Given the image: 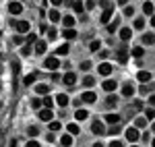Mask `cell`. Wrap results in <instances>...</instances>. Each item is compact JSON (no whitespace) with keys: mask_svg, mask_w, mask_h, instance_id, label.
Instances as JSON below:
<instances>
[{"mask_svg":"<svg viewBox=\"0 0 155 147\" xmlns=\"http://www.w3.org/2000/svg\"><path fill=\"white\" fill-rule=\"evenodd\" d=\"M145 124H147V118H137V129H141Z\"/></svg>","mask_w":155,"mask_h":147,"instance_id":"cell-46","label":"cell"},{"mask_svg":"<svg viewBox=\"0 0 155 147\" xmlns=\"http://www.w3.org/2000/svg\"><path fill=\"white\" fill-rule=\"evenodd\" d=\"M83 85L85 87H93V85H95V79H93V77H85V79H83Z\"/></svg>","mask_w":155,"mask_h":147,"instance_id":"cell-35","label":"cell"},{"mask_svg":"<svg viewBox=\"0 0 155 147\" xmlns=\"http://www.w3.org/2000/svg\"><path fill=\"white\" fill-rule=\"evenodd\" d=\"M35 79H37V75L31 73V75H27V77L23 79V83H25V85H31V83H35Z\"/></svg>","mask_w":155,"mask_h":147,"instance_id":"cell-30","label":"cell"},{"mask_svg":"<svg viewBox=\"0 0 155 147\" xmlns=\"http://www.w3.org/2000/svg\"><path fill=\"white\" fill-rule=\"evenodd\" d=\"M0 73H2V68H0Z\"/></svg>","mask_w":155,"mask_h":147,"instance_id":"cell-58","label":"cell"},{"mask_svg":"<svg viewBox=\"0 0 155 147\" xmlns=\"http://www.w3.org/2000/svg\"><path fill=\"white\" fill-rule=\"evenodd\" d=\"M116 102H118L116 95H107V98H106V106H107V108H112V106H116Z\"/></svg>","mask_w":155,"mask_h":147,"instance_id":"cell-31","label":"cell"},{"mask_svg":"<svg viewBox=\"0 0 155 147\" xmlns=\"http://www.w3.org/2000/svg\"><path fill=\"white\" fill-rule=\"evenodd\" d=\"M54 102H56V104H58L60 108L64 110V108L68 106V102H71V99H68V95H64V93H58V95L54 98Z\"/></svg>","mask_w":155,"mask_h":147,"instance_id":"cell-6","label":"cell"},{"mask_svg":"<svg viewBox=\"0 0 155 147\" xmlns=\"http://www.w3.org/2000/svg\"><path fill=\"white\" fill-rule=\"evenodd\" d=\"M93 147H104V145H101V143H95V145H93Z\"/></svg>","mask_w":155,"mask_h":147,"instance_id":"cell-55","label":"cell"},{"mask_svg":"<svg viewBox=\"0 0 155 147\" xmlns=\"http://www.w3.org/2000/svg\"><path fill=\"white\" fill-rule=\"evenodd\" d=\"M35 42H37L35 33H27V44H29V46H31V44H35Z\"/></svg>","mask_w":155,"mask_h":147,"instance_id":"cell-39","label":"cell"},{"mask_svg":"<svg viewBox=\"0 0 155 147\" xmlns=\"http://www.w3.org/2000/svg\"><path fill=\"white\" fill-rule=\"evenodd\" d=\"M62 81H64L66 85H74V83H77V75H74V73H66Z\"/></svg>","mask_w":155,"mask_h":147,"instance_id":"cell-14","label":"cell"},{"mask_svg":"<svg viewBox=\"0 0 155 147\" xmlns=\"http://www.w3.org/2000/svg\"><path fill=\"white\" fill-rule=\"evenodd\" d=\"M134 27H137V29H143V27H145V19H143V17L134 19Z\"/></svg>","mask_w":155,"mask_h":147,"instance_id":"cell-37","label":"cell"},{"mask_svg":"<svg viewBox=\"0 0 155 147\" xmlns=\"http://www.w3.org/2000/svg\"><path fill=\"white\" fill-rule=\"evenodd\" d=\"M118 2H120V4H126V0H118Z\"/></svg>","mask_w":155,"mask_h":147,"instance_id":"cell-56","label":"cell"},{"mask_svg":"<svg viewBox=\"0 0 155 147\" xmlns=\"http://www.w3.org/2000/svg\"><path fill=\"white\" fill-rule=\"evenodd\" d=\"M93 6H95V0H87L85 2V8H93Z\"/></svg>","mask_w":155,"mask_h":147,"instance_id":"cell-51","label":"cell"},{"mask_svg":"<svg viewBox=\"0 0 155 147\" xmlns=\"http://www.w3.org/2000/svg\"><path fill=\"white\" fill-rule=\"evenodd\" d=\"M112 15H114V8L110 6V8H106V11H104V15L99 17V21H101L104 25H106V23H110V19H112Z\"/></svg>","mask_w":155,"mask_h":147,"instance_id":"cell-10","label":"cell"},{"mask_svg":"<svg viewBox=\"0 0 155 147\" xmlns=\"http://www.w3.org/2000/svg\"><path fill=\"white\" fill-rule=\"evenodd\" d=\"M12 42H15L17 46H21V44H23V37H21V35H15V37H12Z\"/></svg>","mask_w":155,"mask_h":147,"instance_id":"cell-50","label":"cell"},{"mask_svg":"<svg viewBox=\"0 0 155 147\" xmlns=\"http://www.w3.org/2000/svg\"><path fill=\"white\" fill-rule=\"evenodd\" d=\"M91 66H93V64H91L89 60H85L83 64H81V68H83V71H91Z\"/></svg>","mask_w":155,"mask_h":147,"instance_id":"cell-44","label":"cell"},{"mask_svg":"<svg viewBox=\"0 0 155 147\" xmlns=\"http://www.w3.org/2000/svg\"><path fill=\"white\" fill-rule=\"evenodd\" d=\"M58 129H60L58 120H50V131H58Z\"/></svg>","mask_w":155,"mask_h":147,"instance_id":"cell-41","label":"cell"},{"mask_svg":"<svg viewBox=\"0 0 155 147\" xmlns=\"http://www.w3.org/2000/svg\"><path fill=\"white\" fill-rule=\"evenodd\" d=\"M87 116H89V112L85 110V108H79V110L74 112V118H77V120H85Z\"/></svg>","mask_w":155,"mask_h":147,"instance_id":"cell-19","label":"cell"},{"mask_svg":"<svg viewBox=\"0 0 155 147\" xmlns=\"http://www.w3.org/2000/svg\"><path fill=\"white\" fill-rule=\"evenodd\" d=\"M122 95H124V98H132V95H134V87H132L130 83H126V85L122 87Z\"/></svg>","mask_w":155,"mask_h":147,"instance_id":"cell-13","label":"cell"},{"mask_svg":"<svg viewBox=\"0 0 155 147\" xmlns=\"http://www.w3.org/2000/svg\"><path fill=\"white\" fill-rule=\"evenodd\" d=\"M19 71H21V64H19V62L15 60V62H12V73L17 75V73H19Z\"/></svg>","mask_w":155,"mask_h":147,"instance_id":"cell-47","label":"cell"},{"mask_svg":"<svg viewBox=\"0 0 155 147\" xmlns=\"http://www.w3.org/2000/svg\"><path fill=\"white\" fill-rule=\"evenodd\" d=\"M99 46H101L99 42H91V44H89V48L93 50V52H97V50H99Z\"/></svg>","mask_w":155,"mask_h":147,"instance_id":"cell-45","label":"cell"},{"mask_svg":"<svg viewBox=\"0 0 155 147\" xmlns=\"http://www.w3.org/2000/svg\"><path fill=\"white\" fill-rule=\"evenodd\" d=\"M41 106H46V108H50V110H52V106H54V98H50L48 93H46V98L41 99Z\"/></svg>","mask_w":155,"mask_h":147,"instance_id":"cell-28","label":"cell"},{"mask_svg":"<svg viewBox=\"0 0 155 147\" xmlns=\"http://www.w3.org/2000/svg\"><path fill=\"white\" fill-rule=\"evenodd\" d=\"M37 118L44 120V122H50V120L54 118V112L50 110V108H39V110H37Z\"/></svg>","mask_w":155,"mask_h":147,"instance_id":"cell-1","label":"cell"},{"mask_svg":"<svg viewBox=\"0 0 155 147\" xmlns=\"http://www.w3.org/2000/svg\"><path fill=\"white\" fill-rule=\"evenodd\" d=\"M124 15H126V17H132V15H134V8H132V6H126V8H124Z\"/></svg>","mask_w":155,"mask_h":147,"instance_id":"cell-48","label":"cell"},{"mask_svg":"<svg viewBox=\"0 0 155 147\" xmlns=\"http://www.w3.org/2000/svg\"><path fill=\"white\" fill-rule=\"evenodd\" d=\"M106 25H107V31H110V33H114V31L120 27V19H114L112 23H106Z\"/></svg>","mask_w":155,"mask_h":147,"instance_id":"cell-25","label":"cell"},{"mask_svg":"<svg viewBox=\"0 0 155 147\" xmlns=\"http://www.w3.org/2000/svg\"><path fill=\"white\" fill-rule=\"evenodd\" d=\"M97 99V95L93 93V91H85V93H81V102L83 104H93Z\"/></svg>","mask_w":155,"mask_h":147,"instance_id":"cell-7","label":"cell"},{"mask_svg":"<svg viewBox=\"0 0 155 147\" xmlns=\"http://www.w3.org/2000/svg\"><path fill=\"white\" fill-rule=\"evenodd\" d=\"M143 54H145V50L141 48V46H137V48H132V56H134V58H141Z\"/></svg>","mask_w":155,"mask_h":147,"instance_id":"cell-32","label":"cell"},{"mask_svg":"<svg viewBox=\"0 0 155 147\" xmlns=\"http://www.w3.org/2000/svg\"><path fill=\"white\" fill-rule=\"evenodd\" d=\"M153 114H155V112H153V108H149V110L145 112V116H147V120H153Z\"/></svg>","mask_w":155,"mask_h":147,"instance_id":"cell-49","label":"cell"},{"mask_svg":"<svg viewBox=\"0 0 155 147\" xmlns=\"http://www.w3.org/2000/svg\"><path fill=\"white\" fill-rule=\"evenodd\" d=\"M110 147H122V143H120L118 139H116V141H112V143H110Z\"/></svg>","mask_w":155,"mask_h":147,"instance_id":"cell-52","label":"cell"},{"mask_svg":"<svg viewBox=\"0 0 155 147\" xmlns=\"http://www.w3.org/2000/svg\"><path fill=\"white\" fill-rule=\"evenodd\" d=\"M48 17H50V21H52V23H58V21H60V12L56 11V8H52Z\"/></svg>","mask_w":155,"mask_h":147,"instance_id":"cell-27","label":"cell"},{"mask_svg":"<svg viewBox=\"0 0 155 147\" xmlns=\"http://www.w3.org/2000/svg\"><path fill=\"white\" fill-rule=\"evenodd\" d=\"M120 131H122V126H120V122H116V124H112V126L106 131V135H112V137H114V135H118Z\"/></svg>","mask_w":155,"mask_h":147,"instance_id":"cell-15","label":"cell"},{"mask_svg":"<svg viewBox=\"0 0 155 147\" xmlns=\"http://www.w3.org/2000/svg\"><path fill=\"white\" fill-rule=\"evenodd\" d=\"M27 133H29V137H37V135H39V129H37V126H29Z\"/></svg>","mask_w":155,"mask_h":147,"instance_id":"cell-40","label":"cell"},{"mask_svg":"<svg viewBox=\"0 0 155 147\" xmlns=\"http://www.w3.org/2000/svg\"><path fill=\"white\" fill-rule=\"evenodd\" d=\"M116 58H118V62L124 64V62L128 60V48H126V46H120L118 52H116Z\"/></svg>","mask_w":155,"mask_h":147,"instance_id":"cell-4","label":"cell"},{"mask_svg":"<svg viewBox=\"0 0 155 147\" xmlns=\"http://www.w3.org/2000/svg\"><path fill=\"white\" fill-rule=\"evenodd\" d=\"M35 54H46V50H48V42H44V39H41V42H35Z\"/></svg>","mask_w":155,"mask_h":147,"instance_id":"cell-11","label":"cell"},{"mask_svg":"<svg viewBox=\"0 0 155 147\" xmlns=\"http://www.w3.org/2000/svg\"><path fill=\"white\" fill-rule=\"evenodd\" d=\"M116 87H118V83H116V81H110V79H106V81H104V89H106V91H114Z\"/></svg>","mask_w":155,"mask_h":147,"instance_id":"cell-22","label":"cell"},{"mask_svg":"<svg viewBox=\"0 0 155 147\" xmlns=\"http://www.w3.org/2000/svg\"><path fill=\"white\" fill-rule=\"evenodd\" d=\"M143 44L151 46V44H153V33H145V35H143Z\"/></svg>","mask_w":155,"mask_h":147,"instance_id":"cell-36","label":"cell"},{"mask_svg":"<svg viewBox=\"0 0 155 147\" xmlns=\"http://www.w3.org/2000/svg\"><path fill=\"white\" fill-rule=\"evenodd\" d=\"M62 35L66 37V39H74V37H77V31H74L72 27H66V29L62 31Z\"/></svg>","mask_w":155,"mask_h":147,"instance_id":"cell-20","label":"cell"},{"mask_svg":"<svg viewBox=\"0 0 155 147\" xmlns=\"http://www.w3.org/2000/svg\"><path fill=\"white\" fill-rule=\"evenodd\" d=\"M110 73H112V64H110V62H101V64H99V75L107 77Z\"/></svg>","mask_w":155,"mask_h":147,"instance_id":"cell-12","label":"cell"},{"mask_svg":"<svg viewBox=\"0 0 155 147\" xmlns=\"http://www.w3.org/2000/svg\"><path fill=\"white\" fill-rule=\"evenodd\" d=\"M44 66H46L48 71H52V73H54V71H56V68L60 66V62H58V58H56V56H50V58H46Z\"/></svg>","mask_w":155,"mask_h":147,"instance_id":"cell-3","label":"cell"},{"mask_svg":"<svg viewBox=\"0 0 155 147\" xmlns=\"http://www.w3.org/2000/svg\"><path fill=\"white\" fill-rule=\"evenodd\" d=\"M66 54H68V44H62L56 48V56H66Z\"/></svg>","mask_w":155,"mask_h":147,"instance_id":"cell-23","label":"cell"},{"mask_svg":"<svg viewBox=\"0 0 155 147\" xmlns=\"http://www.w3.org/2000/svg\"><path fill=\"white\" fill-rule=\"evenodd\" d=\"M130 35H132V31L128 29V27H122V29H120V37H122V42H128Z\"/></svg>","mask_w":155,"mask_h":147,"instance_id":"cell-17","label":"cell"},{"mask_svg":"<svg viewBox=\"0 0 155 147\" xmlns=\"http://www.w3.org/2000/svg\"><path fill=\"white\" fill-rule=\"evenodd\" d=\"M31 108H33V110H39V108H41V99H31Z\"/></svg>","mask_w":155,"mask_h":147,"instance_id":"cell-38","label":"cell"},{"mask_svg":"<svg viewBox=\"0 0 155 147\" xmlns=\"http://www.w3.org/2000/svg\"><path fill=\"white\" fill-rule=\"evenodd\" d=\"M137 77H139V81H141V83H149V81H151V73H147V71H141Z\"/></svg>","mask_w":155,"mask_h":147,"instance_id":"cell-21","label":"cell"},{"mask_svg":"<svg viewBox=\"0 0 155 147\" xmlns=\"http://www.w3.org/2000/svg\"><path fill=\"white\" fill-rule=\"evenodd\" d=\"M21 54H23V56H29V54H31V46H29V44L23 46V48H21Z\"/></svg>","mask_w":155,"mask_h":147,"instance_id":"cell-43","label":"cell"},{"mask_svg":"<svg viewBox=\"0 0 155 147\" xmlns=\"http://www.w3.org/2000/svg\"><path fill=\"white\" fill-rule=\"evenodd\" d=\"M72 8L79 12V15H83V11H85V4L81 2V0H77V2H72Z\"/></svg>","mask_w":155,"mask_h":147,"instance_id":"cell-29","label":"cell"},{"mask_svg":"<svg viewBox=\"0 0 155 147\" xmlns=\"http://www.w3.org/2000/svg\"><path fill=\"white\" fill-rule=\"evenodd\" d=\"M12 27H15L19 33H27V31H29V23H27V21H17V23H12Z\"/></svg>","mask_w":155,"mask_h":147,"instance_id":"cell-8","label":"cell"},{"mask_svg":"<svg viewBox=\"0 0 155 147\" xmlns=\"http://www.w3.org/2000/svg\"><path fill=\"white\" fill-rule=\"evenodd\" d=\"M50 2H52V4H54V6H60V4H62V2H64V0H50Z\"/></svg>","mask_w":155,"mask_h":147,"instance_id":"cell-54","label":"cell"},{"mask_svg":"<svg viewBox=\"0 0 155 147\" xmlns=\"http://www.w3.org/2000/svg\"><path fill=\"white\" fill-rule=\"evenodd\" d=\"M104 120L110 122V124H116V122H120V116H118V114H106V116H104Z\"/></svg>","mask_w":155,"mask_h":147,"instance_id":"cell-18","label":"cell"},{"mask_svg":"<svg viewBox=\"0 0 155 147\" xmlns=\"http://www.w3.org/2000/svg\"><path fill=\"white\" fill-rule=\"evenodd\" d=\"M27 147H39V143H37V141H29V143H27Z\"/></svg>","mask_w":155,"mask_h":147,"instance_id":"cell-53","label":"cell"},{"mask_svg":"<svg viewBox=\"0 0 155 147\" xmlns=\"http://www.w3.org/2000/svg\"><path fill=\"white\" fill-rule=\"evenodd\" d=\"M35 91L39 93V95H46V93L50 91V87L46 85V83H39V85H35Z\"/></svg>","mask_w":155,"mask_h":147,"instance_id":"cell-24","label":"cell"},{"mask_svg":"<svg viewBox=\"0 0 155 147\" xmlns=\"http://www.w3.org/2000/svg\"><path fill=\"white\" fill-rule=\"evenodd\" d=\"M60 143H62V147H71L72 145V135H68V133L62 135L60 137Z\"/></svg>","mask_w":155,"mask_h":147,"instance_id":"cell-16","label":"cell"},{"mask_svg":"<svg viewBox=\"0 0 155 147\" xmlns=\"http://www.w3.org/2000/svg\"><path fill=\"white\" fill-rule=\"evenodd\" d=\"M143 12L147 15V17H151V15H153V2H145L143 4Z\"/></svg>","mask_w":155,"mask_h":147,"instance_id":"cell-26","label":"cell"},{"mask_svg":"<svg viewBox=\"0 0 155 147\" xmlns=\"http://www.w3.org/2000/svg\"><path fill=\"white\" fill-rule=\"evenodd\" d=\"M124 133H126V139H128V141H130V143H137V141H139V129H137V126H130V129H126V131H124Z\"/></svg>","mask_w":155,"mask_h":147,"instance_id":"cell-2","label":"cell"},{"mask_svg":"<svg viewBox=\"0 0 155 147\" xmlns=\"http://www.w3.org/2000/svg\"><path fill=\"white\" fill-rule=\"evenodd\" d=\"M91 131H93L95 135H106V126H104L101 120H95V122L91 124Z\"/></svg>","mask_w":155,"mask_h":147,"instance_id":"cell-5","label":"cell"},{"mask_svg":"<svg viewBox=\"0 0 155 147\" xmlns=\"http://www.w3.org/2000/svg\"><path fill=\"white\" fill-rule=\"evenodd\" d=\"M130 147H137V145H130Z\"/></svg>","mask_w":155,"mask_h":147,"instance_id":"cell-57","label":"cell"},{"mask_svg":"<svg viewBox=\"0 0 155 147\" xmlns=\"http://www.w3.org/2000/svg\"><path fill=\"white\" fill-rule=\"evenodd\" d=\"M46 31H48V39H50V42H52V39H56V37H58V31H56V29H54V27H50V29H46Z\"/></svg>","mask_w":155,"mask_h":147,"instance_id":"cell-33","label":"cell"},{"mask_svg":"<svg viewBox=\"0 0 155 147\" xmlns=\"http://www.w3.org/2000/svg\"><path fill=\"white\" fill-rule=\"evenodd\" d=\"M66 131H68V135H79V126L77 124H68Z\"/></svg>","mask_w":155,"mask_h":147,"instance_id":"cell-34","label":"cell"},{"mask_svg":"<svg viewBox=\"0 0 155 147\" xmlns=\"http://www.w3.org/2000/svg\"><path fill=\"white\" fill-rule=\"evenodd\" d=\"M8 11H11L12 15H21V12H23V4H21V2H15V0H12L11 4H8Z\"/></svg>","mask_w":155,"mask_h":147,"instance_id":"cell-9","label":"cell"},{"mask_svg":"<svg viewBox=\"0 0 155 147\" xmlns=\"http://www.w3.org/2000/svg\"><path fill=\"white\" fill-rule=\"evenodd\" d=\"M74 25V19L72 17H64V27H72Z\"/></svg>","mask_w":155,"mask_h":147,"instance_id":"cell-42","label":"cell"}]
</instances>
